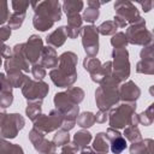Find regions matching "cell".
I'll use <instances>...</instances> for the list:
<instances>
[{
    "label": "cell",
    "instance_id": "cell-1",
    "mask_svg": "<svg viewBox=\"0 0 154 154\" xmlns=\"http://www.w3.org/2000/svg\"><path fill=\"white\" fill-rule=\"evenodd\" d=\"M125 147H126V142H125V140H123L120 137H118L117 140H114L112 142V152L116 154L122 153L125 149Z\"/></svg>",
    "mask_w": 154,
    "mask_h": 154
}]
</instances>
